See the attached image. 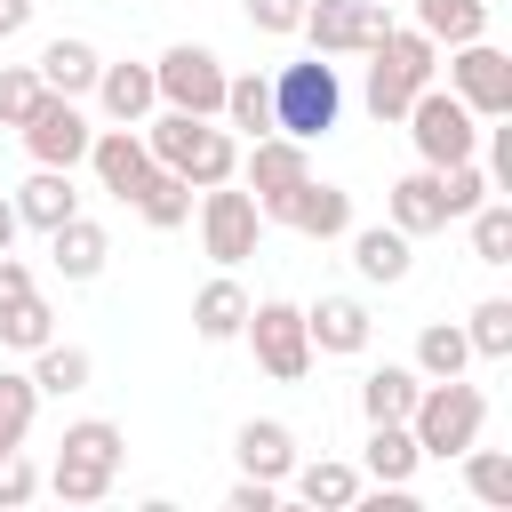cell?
Here are the masks:
<instances>
[{
	"mask_svg": "<svg viewBox=\"0 0 512 512\" xmlns=\"http://www.w3.org/2000/svg\"><path fill=\"white\" fill-rule=\"evenodd\" d=\"M32 496H40V472L8 448V456H0V504H32Z\"/></svg>",
	"mask_w": 512,
	"mask_h": 512,
	"instance_id": "60d3db41",
	"label": "cell"
},
{
	"mask_svg": "<svg viewBox=\"0 0 512 512\" xmlns=\"http://www.w3.org/2000/svg\"><path fill=\"white\" fill-rule=\"evenodd\" d=\"M488 184L512 192V128H496V120H488Z\"/></svg>",
	"mask_w": 512,
	"mask_h": 512,
	"instance_id": "7bdbcfd3",
	"label": "cell"
},
{
	"mask_svg": "<svg viewBox=\"0 0 512 512\" xmlns=\"http://www.w3.org/2000/svg\"><path fill=\"white\" fill-rule=\"evenodd\" d=\"M144 152H152L160 168H176L192 192L240 176V144H232V128H216V120H200V112H160V120L144 128Z\"/></svg>",
	"mask_w": 512,
	"mask_h": 512,
	"instance_id": "6da1fadb",
	"label": "cell"
},
{
	"mask_svg": "<svg viewBox=\"0 0 512 512\" xmlns=\"http://www.w3.org/2000/svg\"><path fill=\"white\" fill-rule=\"evenodd\" d=\"M200 240H208L216 264H248L256 240H264V208H256V192H240L232 176L208 184V192H200Z\"/></svg>",
	"mask_w": 512,
	"mask_h": 512,
	"instance_id": "8fae6325",
	"label": "cell"
},
{
	"mask_svg": "<svg viewBox=\"0 0 512 512\" xmlns=\"http://www.w3.org/2000/svg\"><path fill=\"white\" fill-rule=\"evenodd\" d=\"M352 240V264H360V280H408V232L400 224H360V232H344Z\"/></svg>",
	"mask_w": 512,
	"mask_h": 512,
	"instance_id": "484cf974",
	"label": "cell"
},
{
	"mask_svg": "<svg viewBox=\"0 0 512 512\" xmlns=\"http://www.w3.org/2000/svg\"><path fill=\"white\" fill-rule=\"evenodd\" d=\"M64 216H80L72 168H32V184L16 192V224H32V232H56Z\"/></svg>",
	"mask_w": 512,
	"mask_h": 512,
	"instance_id": "ffe728a7",
	"label": "cell"
},
{
	"mask_svg": "<svg viewBox=\"0 0 512 512\" xmlns=\"http://www.w3.org/2000/svg\"><path fill=\"white\" fill-rule=\"evenodd\" d=\"M24 296H32V272H24V256H8V248H0V312H16Z\"/></svg>",
	"mask_w": 512,
	"mask_h": 512,
	"instance_id": "ee69618b",
	"label": "cell"
},
{
	"mask_svg": "<svg viewBox=\"0 0 512 512\" xmlns=\"http://www.w3.org/2000/svg\"><path fill=\"white\" fill-rule=\"evenodd\" d=\"M224 504H232V512H272V504H280V480H248V472H240Z\"/></svg>",
	"mask_w": 512,
	"mask_h": 512,
	"instance_id": "b9f144b4",
	"label": "cell"
},
{
	"mask_svg": "<svg viewBox=\"0 0 512 512\" xmlns=\"http://www.w3.org/2000/svg\"><path fill=\"white\" fill-rule=\"evenodd\" d=\"M224 64H216V48H200V40H176L160 64H152V88H160V104L168 112H200V120H216L224 112Z\"/></svg>",
	"mask_w": 512,
	"mask_h": 512,
	"instance_id": "52a82bcc",
	"label": "cell"
},
{
	"mask_svg": "<svg viewBox=\"0 0 512 512\" xmlns=\"http://www.w3.org/2000/svg\"><path fill=\"white\" fill-rule=\"evenodd\" d=\"M24 24H32V0H0V40L24 32Z\"/></svg>",
	"mask_w": 512,
	"mask_h": 512,
	"instance_id": "f6af8a7d",
	"label": "cell"
},
{
	"mask_svg": "<svg viewBox=\"0 0 512 512\" xmlns=\"http://www.w3.org/2000/svg\"><path fill=\"white\" fill-rule=\"evenodd\" d=\"M120 456H128V440H120V424H104V416H80L64 440H56V464H48V496H64V504H104L112 496V480H120Z\"/></svg>",
	"mask_w": 512,
	"mask_h": 512,
	"instance_id": "7a4b0ae2",
	"label": "cell"
},
{
	"mask_svg": "<svg viewBox=\"0 0 512 512\" xmlns=\"http://www.w3.org/2000/svg\"><path fill=\"white\" fill-rule=\"evenodd\" d=\"M48 336H56V312L40 304V288H32L16 312H0V344H16V352H40Z\"/></svg>",
	"mask_w": 512,
	"mask_h": 512,
	"instance_id": "74e56055",
	"label": "cell"
},
{
	"mask_svg": "<svg viewBox=\"0 0 512 512\" xmlns=\"http://www.w3.org/2000/svg\"><path fill=\"white\" fill-rule=\"evenodd\" d=\"M232 456H240L248 480H288V472H296V432L272 424V416H248L240 440H232Z\"/></svg>",
	"mask_w": 512,
	"mask_h": 512,
	"instance_id": "ac0fdd59",
	"label": "cell"
},
{
	"mask_svg": "<svg viewBox=\"0 0 512 512\" xmlns=\"http://www.w3.org/2000/svg\"><path fill=\"white\" fill-rule=\"evenodd\" d=\"M480 424H488V392H480V384H464V376L424 384V392H416V408H408V432H416V448H424V456H464V448L480 440Z\"/></svg>",
	"mask_w": 512,
	"mask_h": 512,
	"instance_id": "277c9868",
	"label": "cell"
},
{
	"mask_svg": "<svg viewBox=\"0 0 512 512\" xmlns=\"http://www.w3.org/2000/svg\"><path fill=\"white\" fill-rule=\"evenodd\" d=\"M24 152L40 160V168H72V160H88V120H80V96H56V88H40V104L24 112Z\"/></svg>",
	"mask_w": 512,
	"mask_h": 512,
	"instance_id": "7c38bea8",
	"label": "cell"
},
{
	"mask_svg": "<svg viewBox=\"0 0 512 512\" xmlns=\"http://www.w3.org/2000/svg\"><path fill=\"white\" fill-rule=\"evenodd\" d=\"M0 248H16V200H0Z\"/></svg>",
	"mask_w": 512,
	"mask_h": 512,
	"instance_id": "bcb514c9",
	"label": "cell"
},
{
	"mask_svg": "<svg viewBox=\"0 0 512 512\" xmlns=\"http://www.w3.org/2000/svg\"><path fill=\"white\" fill-rule=\"evenodd\" d=\"M488 192H496V184H488V168H480V160H448V168H440V200H448V224H456V216H472Z\"/></svg>",
	"mask_w": 512,
	"mask_h": 512,
	"instance_id": "8d00e7d4",
	"label": "cell"
},
{
	"mask_svg": "<svg viewBox=\"0 0 512 512\" xmlns=\"http://www.w3.org/2000/svg\"><path fill=\"white\" fill-rule=\"evenodd\" d=\"M384 208H392V224H400L408 240H424V232H448V200H440V168H416V176H400Z\"/></svg>",
	"mask_w": 512,
	"mask_h": 512,
	"instance_id": "d6986e66",
	"label": "cell"
},
{
	"mask_svg": "<svg viewBox=\"0 0 512 512\" xmlns=\"http://www.w3.org/2000/svg\"><path fill=\"white\" fill-rule=\"evenodd\" d=\"M400 120H408V136H416V160H424V168H448V160H472V152H480V120H472L448 88H432V80L408 96V112H400Z\"/></svg>",
	"mask_w": 512,
	"mask_h": 512,
	"instance_id": "8992f818",
	"label": "cell"
},
{
	"mask_svg": "<svg viewBox=\"0 0 512 512\" xmlns=\"http://www.w3.org/2000/svg\"><path fill=\"white\" fill-rule=\"evenodd\" d=\"M368 56H376V64H368V112H376V120H400V112H408V96L432 80V64H440V40H424L416 24H408V32L392 24V32H384Z\"/></svg>",
	"mask_w": 512,
	"mask_h": 512,
	"instance_id": "5b68a950",
	"label": "cell"
},
{
	"mask_svg": "<svg viewBox=\"0 0 512 512\" xmlns=\"http://www.w3.org/2000/svg\"><path fill=\"white\" fill-rule=\"evenodd\" d=\"M224 120L248 128V144L272 136V80H264V72H232V80H224Z\"/></svg>",
	"mask_w": 512,
	"mask_h": 512,
	"instance_id": "4dcf8cb0",
	"label": "cell"
},
{
	"mask_svg": "<svg viewBox=\"0 0 512 512\" xmlns=\"http://www.w3.org/2000/svg\"><path fill=\"white\" fill-rule=\"evenodd\" d=\"M96 104H104L112 128H144V112L160 104L152 64H96Z\"/></svg>",
	"mask_w": 512,
	"mask_h": 512,
	"instance_id": "2e32d148",
	"label": "cell"
},
{
	"mask_svg": "<svg viewBox=\"0 0 512 512\" xmlns=\"http://www.w3.org/2000/svg\"><path fill=\"white\" fill-rule=\"evenodd\" d=\"M32 416H40V384H32V376H16V368H0V456H8V448H24Z\"/></svg>",
	"mask_w": 512,
	"mask_h": 512,
	"instance_id": "d6a6232c",
	"label": "cell"
},
{
	"mask_svg": "<svg viewBox=\"0 0 512 512\" xmlns=\"http://www.w3.org/2000/svg\"><path fill=\"white\" fill-rule=\"evenodd\" d=\"M96 64H104V56H96L88 40H48L32 72H40V88H56V96H88V88H96Z\"/></svg>",
	"mask_w": 512,
	"mask_h": 512,
	"instance_id": "83f0119b",
	"label": "cell"
},
{
	"mask_svg": "<svg viewBox=\"0 0 512 512\" xmlns=\"http://www.w3.org/2000/svg\"><path fill=\"white\" fill-rule=\"evenodd\" d=\"M336 120H344V80H336L328 56H304V64H280V72H272V128H280V136L312 144V136H328Z\"/></svg>",
	"mask_w": 512,
	"mask_h": 512,
	"instance_id": "3957f363",
	"label": "cell"
},
{
	"mask_svg": "<svg viewBox=\"0 0 512 512\" xmlns=\"http://www.w3.org/2000/svg\"><path fill=\"white\" fill-rule=\"evenodd\" d=\"M48 256H56V272H64V280H96V272H104V256H112V240H104V224L64 216V224L48 232Z\"/></svg>",
	"mask_w": 512,
	"mask_h": 512,
	"instance_id": "603a6c76",
	"label": "cell"
},
{
	"mask_svg": "<svg viewBox=\"0 0 512 512\" xmlns=\"http://www.w3.org/2000/svg\"><path fill=\"white\" fill-rule=\"evenodd\" d=\"M88 168H96V184L104 192H136V176L152 168V152H144V128H96L88 136Z\"/></svg>",
	"mask_w": 512,
	"mask_h": 512,
	"instance_id": "e0dca14e",
	"label": "cell"
},
{
	"mask_svg": "<svg viewBox=\"0 0 512 512\" xmlns=\"http://www.w3.org/2000/svg\"><path fill=\"white\" fill-rule=\"evenodd\" d=\"M240 320H248V288L224 272V280H208L200 296H192V336L200 344H232L240 336Z\"/></svg>",
	"mask_w": 512,
	"mask_h": 512,
	"instance_id": "cb8c5ba5",
	"label": "cell"
},
{
	"mask_svg": "<svg viewBox=\"0 0 512 512\" xmlns=\"http://www.w3.org/2000/svg\"><path fill=\"white\" fill-rule=\"evenodd\" d=\"M304 336H312V352H336V360H352V352H368L376 320H368V304H360V296H320V304L304 312Z\"/></svg>",
	"mask_w": 512,
	"mask_h": 512,
	"instance_id": "9a60e30c",
	"label": "cell"
},
{
	"mask_svg": "<svg viewBox=\"0 0 512 512\" xmlns=\"http://www.w3.org/2000/svg\"><path fill=\"white\" fill-rule=\"evenodd\" d=\"M416 32L424 40H448V48L488 40V0H416Z\"/></svg>",
	"mask_w": 512,
	"mask_h": 512,
	"instance_id": "f1b7e54d",
	"label": "cell"
},
{
	"mask_svg": "<svg viewBox=\"0 0 512 512\" xmlns=\"http://www.w3.org/2000/svg\"><path fill=\"white\" fill-rule=\"evenodd\" d=\"M464 360H472V344H464V328H456V320H424V328H416V360H408V368H416L424 384L464 376Z\"/></svg>",
	"mask_w": 512,
	"mask_h": 512,
	"instance_id": "f546056e",
	"label": "cell"
},
{
	"mask_svg": "<svg viewBox=\"0 0 512 512\" xmlns=\"http://www.w3.org/2000/svg\"><path fill=\"white\" fill-rule=\"evenodd\" d=\"M88 368H96V360H88L80 344H56V336L32 352V384H40V392H56V400H64V392H80V384H88Z\"/></svg>",
	"mask_w": 512,
	"mask_h": 512,
	"instance_id": "1f68e13d",
	"label": "cell"
},
{
	"mask_svg": "<svg viewBox=\"0 0 512 512\" xmlns=\"http://www.w3.org/2000/svg\"><path fill=\"white\" fill-rule=\"evenodd\" d=\"M288 488H296L304 504H320V512H352V504H360V464H336V456H320V464H304V456H296V472H288Z\"/></svg>",
	"mask_w": 512,
	"mask_h": 512,
	"instance_id": "d4e9b609",
	"label": "cell"
},
{
	"mask_svg": "<svg viewBox=\"0 0 512 512\" xmlns=\"http://www.w3.org/2000/svg\"><path fill=\"white\" fill-rule=\"evenodd\" d=\"M464 224H472V256H480V264H512V200L488 192Z\"/></svg>",
	"mask_w": 512,
	"mask_h": 512,
	"instance_id": "836d02e7",
	"label": "cell"
},
{
	"mask_svg": "<svg viewBox=\"0 0 512 512\" xmlns=\"http://www.w3.org/2000/svg\"><path fill=\"white\" fill-rule=\"evenodd\" d=\"M312 56H368L384 32H392V8L384 0H304V24Z\"/></svg>",
	"mask_w": 512,
	"mask_h": 512,
	"instance_id": "9c48e42d",
	"label": "cell"
},
{
	"mask_svg": "<svg viewBox=\"0 0 512 512\" xmlns=\"http://www.w3.org/2000/svg\"><path fill=\"white\" fill-rule=\"evenodd\" d=\"M464 344H472L480 360H512V296H480V304H472Z\"/></svg>",
	"mask_w": 512,
	"mask_h": 512,
	"instance_id": "e575fe53",
	"label": "cell"
},
{
	"mask_svg": "<svg viewBox=\"0 0 512 512\" xmlns=\"http://www.w3.org/2000/svg\"><path fill=\"white\" fill-rule=\"evenodd\" d=\"M32 104H40V72H32V64H8V72H0V128H24Z\"/></svg>",
	"mask_w": 512,
	"mask_h": 512,
	"instance_id": "f35d334b",
	"label": "cell"
},
{
	"mask_svg": "<svg viewBox=\"0 0 512 512\" xmlns=\"http://www.w3.org/2000/svg\"><path fill=\"white\" fill-rule=\"evenodd\" d=\"M416 392H424V376H416V368H392V360L360 376V408H368V424H408Z\"/></svg>",
	"mask_w": 512,
	"mask_h": 512,
	"instance_id": "4316f807",
	"label": "cell"
},
{
	"mask_svg": "<svg viewBox=\"0 0 512 512\" xmlns=\"http://www.w3.org/2000/svg\"><path fill=\"white\" fill-rule=\"evenodd\" d=\"M464 488H472L480 504H496V512H504V504H512V456L472 440V448H464Z\"/></svg>",
	"mask_w": 512,
	"mask_h": 512,
	"instance_id": "d590c367",
	"label": "cell"
},
{
	"mask_svg": "<svg viewBox=\"0 0 512 512\" xmlns=\"http://www.w3.org/2000/svg\"><path fill=\"white\" fill-rule=\"evenodd\" d=\"M240 336L256 344V368H264L272 384H296V376L312 368V336H304V312H296L288 296H264V304H248Z\"/></svg>",
	"mask_w": 512,
	"mask_h": 512,
	"instance_id": "ba28073f",
	"label": "cell"
},
{
	"mask_svg": "<svg viewBox=\"0 0 512 512\" xmlns=\"http://www.w3.org/2000/svg\"><path fill=\"white\" fill-rule=\"evenodd\" d=\"M248 24L272 32V40H288V32L304 24V0H248Z\"/></svg>",
	"mask_w": 512,
	"mask_h": 512,
	"instance_id": "ab89813d",
	"label": "cell"
},
{
	"mask_svg": "<svg viewBox=\"0 0 512 512\" xmlns=\"http://www.w3.org/2000/svg\"><path fill=\"white\" fill-rule=\"evenodd\" d=\"M264 216H272V224H288V232H304V240H344V232H352V192H344V184L304 176V184H296V192H280Z\"/></svg>",
	"mask_w": 512,
	"mask_h": 512,
	"instance_id": "4fadbf2b",
	"label": "cell"
},
{
	"mask_svg": "<svg viewBox=\"0 0 512 512\" xmlns=\"http://www.w3.org/2000/svg\"><path fill=\"white\" fill-rule=\"evenodd\" d=\"M240 176H248V192H256V208H272L280 192H296V184L312 176V160H304V144H296V136H280V128H272V136H256V144H248V160H240Z\"/></svg>",
	"mask_w": 512,
	"mask_h": 512,
	"instance_id": "5bb4252c",
	"label": "cell"
},
{
	"mask_svg": "<svg viewBox=\"0 0 512 512\" xmlns=\"http://www.w3.org/2000/svg\"><path fill=\"white\" fill-rule=\"evenodd\" d=\"M416 464H424V448H416L408 424H368V456H360V472H368L376 488H408Z\"/></svg>",
	"mask_w": 512,
	"mask_h": 512,
	"instance_id": "7402d4cb",
	"label": "cell"
},
{
	"mask_svg": "<svg viewBox=\"0 0 512 512\" xmlns=\"http://www.w3.org/2000/svg\"><path fill=\"white\" fill-rule=\"evenodd\" d=\"M128 208H136V216H144L152 232H176V224L192 216V184H184L176 168H160V160H152V168L136 176V192H128Z\"/></svg>",
	"mask_w": 512,
	"mask_h": 512,
	"instance_id": "44dd1931",
	"label": "cell"
},
{
	"mask_svg": "<svg viewBox=\"0 0 512 512\" xmlns=\"http://www.w3.org/2000/svg\"><path fill=\"white\" fill-rule=\"evenodd\" d=\"M448 96H456L472 120H512V56L488 48V40L448 48Z\"/></svg>",
	"mask_w": 512,
	"mask_h": 512,
	"instance_id": "30bf717a",
	"label": "cell"
}]
</instances>
